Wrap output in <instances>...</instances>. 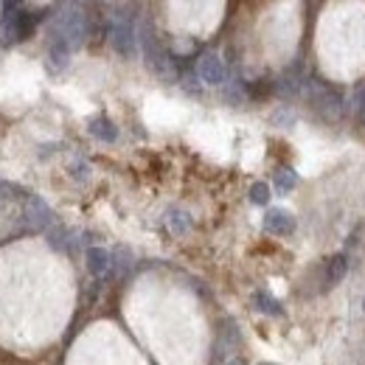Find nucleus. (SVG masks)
I'll return each mask as SVG.
<instances>
[{"instance_id": "obj_1", "label": "nucleus", "mask_w": 365, "mask_h": 365, "mask_svg": "<svg viewBox=\"0 0 365 365\" xmlns=\"http://www.w3.org/2000/svg\"><path fill=\"white\" fill-rule=\"evenodd\" d=\"M87 36V17L79 11V8H65L62 14H56L53 20V39L70 45V48H79Z\"/></svg>"}, {"instance_id": "obj_2", "label": "nucleus", "mask_w": 365, "mask_h": 365, "mask_svg": "<svg viewBox=\"0 0 365 365\" xmlns=\"http://www.w3.org/2000/svg\"><path fill=\"white\" fill-rule=\"evenodd\" d=\"M107 34H109L112 48L121 56H135V51H138V31H135V25H132V20L126 14H112L109 22H107Z\"/></svg>"}, {"instance_id": "obj_3", "label": "nucleus", "mask_w": 365, "mask_h": 365, "mask_svg": "<svg viewBox=\"0 0 365 365\" xmlns=\"http://www.w3.org/2000/svg\"><path fill=\"white\" fill-rule=\"evenodd\" d=\"M303 90H306V95H309V101H312V107L323 115V118H340V109H343V104H340V95L331 90V87H326V84H320V81H303Z\"/></svg>"}, {"instance_id": "obj_4", "label": "nucleus", "mask_w": 365, "mask_h": 365, "mask_svg": "<svg viewBox=\"0 0 365 365\" xmlns=\"http://www.w3.org/2000/svg\"><path fill=\"white\" fill-rule=\"evenodd\" d=\"M39 22V14H28V11H22L20 6H8V14H6V25H3V31H6V39L8 42H22L25 36H31V31H34V25Z\"/></svg>"}, {"instance_id": "obj_5", "label": "nucleus", "mask_w": 365, "mask_h": 365, "mask_svg": "<svg viewBox=\"0 0 365 365\" xmlns=\"http://www.w3.org/2000/svg\"><path fill=\"white\" fill-rule=\"evenodd\" d=\"M140 42H143V56H146L149 70H154V73L163 76V79H174V62L168 59V53L160 48V42L154 39V34H152L149 28L143 31Z\"/></svg>"}, {"instance_id": "obj_6", "label": "nucleus", "mask_w": 365, "mask_h": 365, "mask_svg": "<svg viewBox=\"0 0 365 365\" xmlns=\"http://www.w3.org/2000/svg\"><path fill=\"white\" fill-rule=\"evenodd\" d=\"M25 222L34 227V230H51L53 225V211L48 208V202L36 194H31L25 199Z\"/></svg>"}, {"instance_id": "obj_7", "label": "nucleus", "mask_w": 365, "mask_h": 365, "mask_svg": "<svg viewBox=\"0 0 365 365\" xmlns=\"http://www.w3.org/2000/svg\"><path fill=\"white\" fill-rule=\"evenodd\" d=\"M197 73L205 84H222L227 70H225V62L219 53H202L199 62H197Z\"/></svg>"}, {"instance_id": "obj_8", "label": "nucleus", "mask_w": 365, "mask_h": 365, "mask_svg": "<svg viewBox=\"0 0 365 365\" xmlns=\"http://www.w3.org/2000/svg\"><path fill=\"white\" fill-rule=\"evenodd\" d=\"M264 230L272 236H289L295 230V216L286 208H270L264 213Z\"/></svg>"}, {"instance_id": "obj_9", "label": "nucleus", "mask_w": 365, "mask_h": 365, "mask_svg": "<svg viewBox=\"0 0 365 365\" xmlns=\"http://www.w3.org/2000/svg\"><path fill=\"white\" fill-rule=\"evenodd\" d=\"M236 348H239V331H236V326L227 320V323L219 328V334H216L211 362H222V359H225V357H230Z\"/></svg>"}, {"instance_id": "obj_10", "label": "nucleus", "mask_w": 365, "mask_h": 365, "mask_svg": "<svg viewBox=\"0 0 365 365\" xmlns=\"http://www.w3.org/2000/svg\"><path fill=\"white\" fill-rule=\"evenodd\" d=\"M84 258H87V270H90V275L104 278V275L112 272V253H109V250H104V247H87Z\"/></svg>"}, {"instance_id": "obj_11", "label": "nucleus", "mask_w": 365, "mask_h": 365, "mask_svg": "<svg viewBox=\"0 0 365 365\" xmlns=\"http://www.w3.org/2000/svg\"><path fill=\"white\" fill-rule=\"evenodd\" d=\"M70 53H73V48H70V45H65V42L53 39V42H51V48H48V70H53V73L65 70V67H67V62H70Z\"/></svg>"}, {"instance_id": "obj_12", "label": "nucleus", "mask_w": 365, "mask_h": 365, "mask_svg": "<svg viewBox=\"0 0 365 365\" xmlns=\"http://www.w3.org/2000/svg\"><path fill=\"white\" fill-rule=\"evenodd\" d=\"M253 309H255V312H261V314H270V317H281V314H284L281 303H278L270 292H264V289L253 292Z\"/></svg>"}, {"instance_id": "obj_13", "label": "nucleus", "mask_w": 365, "mask_h": 365, "mask_svg": "<svg viewBox=\"0 0 365 365\" xmlns=\"http://www.w3.org/2000/svg\"><path fill=\"white\" fill-rule=\"evenodd\" d=\"M90 135H93V138H98V140H104V143H112V140L118 138V126H115L109 118L98 115V118H93V121H90Z\"/></svg>"}, {"instance_id": "obj_14", "label": "nucleus", "mask_w": 365, "mask_h": 365, "mask_svg": "<svg viewBox=\"0 0 365 365\" xmlns=\"http://www.w3.org/2000/svg\"><path fill=\"white\" fill-rule=\"evenodd\" d=\"M345 270H348V261H345V255H343V253L331 255V258L326 261V284H328V286L340 284V281H343V275H345Z\"/></svg>"}, {"instance_id": "obj_15", "label": "nucleus", "mask_w": 365, "mask_h": 365, "mask_svg": "<svg viewBox=\"0 0 365 365\" xmlns=\"http://www.w3.org/2000/svg\"><path fill=\"white\" fill-rule=\"evenodd\" d=\"M272 185H275V191L278 194H289L295 185H298V174L292 171V168H286V166H281V168H275V177H272Z\"/></svg>"}, {"instance_id": "obj_16", "label": "nucleus", "mask_w": 365, "mask_h": 365, "mask_svg": "<svg viewBox=\"0 0 365 365\" xmlns=\"http://www.w3.org/2000/svg\"><path fill=\"white\" fill-rule=\"evenodd\" d=\"M270 197H272V194H270V185H267V182H255V185L250 188V202H253V205H267Z\"/></svg>"}, {"instance_id": "obj_17", "label": "nucleus", "mask_w": 365, "mask_h": 365, "mask_svg": "<svg viewBox=\"0 0 365 365\" xmlns=\"http://www.w3.org/2000/svg\"><path fill=\"white\" fill-rule=\"evenodd\" d=\"M166 222H168V227H171L174 233H185V230H188V216H185L182 211H168Z\"/></svg>"}, {"instance_id": "obj_18", "label": "nucleus", "mask_w": 365, "mask_h": 365, "mask_svg": "<svg viewBox=\"0 0 365 365\" xmlns=\"http://www.w3.org/2000/svg\"><path fill=\"white\" fill-rule=\"evenodd\" d=\"M357 118H359V124L365 126V93L357 95Z\"/></svg>"}, {"instance_id": "obj_19", "label": "nucleus", "mask_w": 365, "mask_h": 365, "mask_svg": "<svg viewBox=\"0 0 365 365\" xmlns=\"http://www.w3.org/2000/svg\"><path fill=\"white\" fill-rule=\"evenodd\" d=\"M230 365H244V362H241V359H233V362H230Z\"/></svg>"}, {"instance_id": "obj_20", "label": "nucleus", "mask_w": 365, "mask_h": 365, "mask_svg": "<svg viewBox=\"0 0 365 365\" xmlns=\"http://www.w3.org/2000/svg\"><path fill=\"white\" fill-rule=\"evenodd\" d=\"M258 365H275V362H258Z\"/></svg>"}, {"instance_id": "obj_21", "label": "nucleus", "mask_w": 365, "mask_h": 365, "mask_svg": "<svg viewBox=\"0 0 365 365\" xmlns=\"http://www.w3.org/2000/svg\"><path fill=\"white\" fill-rule=\"evenodd\" d=\"M362 309H365V303H362Z\"/></svg>"}]
</instances>
